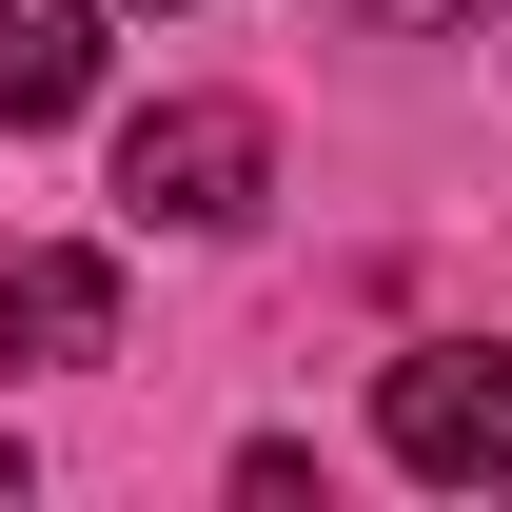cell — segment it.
Instances as JSON below:
<instances>
[{
  "instance_id": "6da1fadb",
  "label": "cell",
  "mask_w": 512,
  "mask_h": 512,
  "mask_svg": "<svg viewBox=\"0 0 512 512\" xmlns=\"http://www.w3.org/2000/svg\"><path fill=\"white\" fill-rule=\"evenodd\" d=\"M256 178H276V138H256L237 99H158V119L119 138V217H178V237H237Z\"/></svg>"
},
{
  "instance_id": "7a4b0ae2",
  "label": "cell",
  "mask_w": 512,
  "mask_h": 512,
  "mask_svg": "<svg viewBox=\"0 0 512 512\" xmlns=\"http://www.w3.org/2000/svg\"><path fill=\"white\" fill-rule=\"evenodd\" d=\"M375 434H394V473H434V493L512 473V355H473V335L394 355V375H375Z\"/></svg>"
},
{
  "instance_id": "3957f363",
  "label": "cell",
  "mask_w": 512,
  "mask_h": 512,
  "mask_svg": "<svg viewBox=\"0 0 512 512\" xmlns=\"http://www.w3.org/2000/svg\"><path fill=\"white\" fill-rule=\"evenodd\" d=\"M0 355H40V375H99V355H119V256H79V237L0 256Z\"/></svg>"
},
{
  "instance_id": "277c9868",
  "label": "cell",
  "mask_w": 512,
  "mask_h": 512,
  "mask_svg": "<svg viewBox=\"0 0 512 512\" xmlns=\"http://www.w3.org/2000/svg\"><path fill=\"white\" fill-rule=\"evenodd\" d=\"M99 99V0H0V119H79Z\"/></svg>"
},
{
  "instance_id": "5b68a950",
  "label": "cell",
  "mask_w": 512,
  "mask_h": 512,
  "mask_svg": "<svg viewBox=\"0 0 512 512\" xmlns=\"http://www.w3.org/2000/svg\"><path fill=\"white\" fill-rule=\"evenodd\" d=\"M375 20H473V0H375Z\"/></svg>"
},
{
  "instance_id": "8992f818",
  "label": "cell",
  "mask_w": 512,
  "mask_h": 512,
  "mask_svg": "<svg viewBox=\"0 0 512 512\" xmlns=\"http://www.w3.org/2000/svg\"><path fill=\"white\" fill-rule=\"evenodd\" d=\"M0 493H20V434H0Z\"/></svg>"
}]
</instances>
